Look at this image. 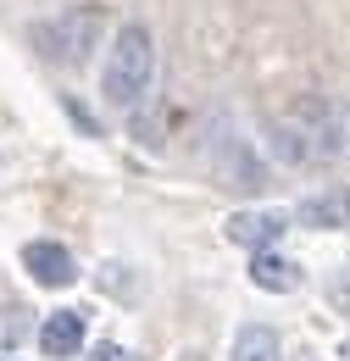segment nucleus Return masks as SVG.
Masks as SVG:
<instances>
[{
	"label": "nucleus",
	"mask_w": 350,
	"mask_h": 361,
	"mask_svg": "<svg viewBox=\"0 0 350 361\" xmlns=\"http://www.w3.org/2000/svg\"><path fill=\"white\" fill-rule=\"evenodd\" d=\"M34 334H40V350H44L50 361H67V356H84L89 322H84V312H78V306H61V312L44 317Z\"/></svg>",
	"instance_id": "nucleus-7"
},
{
	"label": "nucleus",
	"mask_w": 350,
	"mask_h": 361,
	"mask_svg": "<svg viewBox=\"0 0 350 361\" xmlns=\"http://www.w3.org/2000/svg\"><path fill=\"white\" fill-rule=\"evenodd\" d=\"M100 6H67V11H56V17H44L34 23V45H40L44 61H56V67H84L89 50L100 45Z\"/></svg>",
	"instance_id": "nucleus-2"
},
{
	"label": "nucleus",
	"mask_w": 350,
	"mask_h": 361,
	"mask_svg": "<svg viewBox=\"0 0 350 361\" xmlns=\"http://www.w3.org/2000/svg\"><path fill=\"white\" fill-rule=\"evenodd\" d=\"M345 350H350V339H345Z\"/></svg>",
	"instance_id": "nucleus-15"
},
{
	"label": "nucleus",
	"mask_w": 350,
	"mask_h": 361,
	"mask_svg": "<svg viewBox=\"0 0 350 361\" xmlns=\"http://www.w3.org/2000/svg\"><path fill=\"white\" fill-rule=\"evenodd\" d=\"M228 361H284V339H278V328H267V322H245V328L234 334Z\"/></svg>",
	"instance_id": "nucleus-10"
},
{
	"label": "nucleus",
	"mask_w": 350,
	"mask_h": 361,
	"mask_svg": "<svg viewBox=\"0 0 350 361\" xmlns=\"http://www.w3.org/2000/svg\"><path fill=\"white\" fill-rule=\"evenodd\" d=\"M295 217L306 228H350V195L345 189H322V195H306L295 206Z\"/></svg>",
	"instance_id": "nucleus-9"
},
{
	"label": "nucleus",
	"mask_w": 350,
	"mask_h": 361,
	"mask_svg": "<svg viewBox=\"0 0 350 361\" xmlns=\"http://www.w3.org/2000/svg\"><path fill=\"white\" fill-rule=\"evenodd\" d=\"M328 300H334L339 312H350V262L334 272V278H328Z\"/></svg>",
	"instance_id": "nucleus-12"
},
{
	"label": "nucleus",
	"mask_w": 350,
	"mask_h": 361,
	"mask_svg": "<svg viewBox=\"0 0 350 361\" xmlns=\"http://www.w3.org/2000/svg\"><path fill=\"white\" fill-rule=\"evenodd\" d=\"M28 328H34L28 306H0V350H6V345H17Z\"/></svg>",
	"instance_id": "nucleus-11"
},
{
	"label": "nucleus",
	"mask_w": 350,
	"mask_h": 361,
	"mask_svg": "<svg viewBox=\"0 0 350 361\" xmlns=\"http://www.w3.org/2000/svg\"><path fill=\"white\" fill-rule=\"evenodd\" d=\"M84 361H133V356L123 350V345H95V350H89Z\"/></svg>",
	"instance_id": "nucleus-13"
},
{
	"label": "nucleus",
	"mask_w": 350,
	"mask_h": 361,
	"mask_svg": "<svg viewBox=\"0 0 350 361\" xmlns=\"http://www.w3.org/2000/svg\"><path fill=\"white\" fill-rule=\"evenodd\" d=\"M23 267H28V278H34L40 289H67V283H78L73 250L56 245V239H28V245H23Z\"/></svg>",
	"instance_id": "nucleus-6"
},
{
	"label": "nucleus",
	"mask_w": 350,
	"mask_h": 361,
	"mask_svg": "<svg viewBox=\"0 0 350 361\" xmlns=\"http://www.w3.org/2000/svg\"><path fill=\"white\" fill-rule=\"evenodd\" d=\"M301 262H289V256H278V250H256V262H251V283L267 289V295H295L301 289Z\"/></svg>",
	"instance_id": "nucleus-8"
},
{
	"label": "nucleus",
	"mask_w": 350,
	"mask_h": 361,
	"mask_svg": "<svg viewBox=\"0 0 350 361\" xmlns=\"http://www.w3.org/2000/svg\"><path fill=\"white\" fill-rule=\"evenodd\" d=\"M206 156H212V173H217L222 183H239L245 195H262L267 183V161L251 150V139L239 134V128H228V123H217L212 128V139H206Z\"/></svg>",
	"instance_id": "nucleus-3"
},
{
	"label": "nucleus",
	"mask_w": 350,
	"mask_h": 361,
	"mask_svg": "<svg viewBox=\"0 0 350 361\" xmlns=\"http://www.w3.org/2000/svg\"><path fill=\"white\" fill-rule=\"evenodd\" d=\"M156 84V34L128 17L117 34H111V50H106V67H100V100L111 111H133Z\"/></svg>",
	"instance_id": "nucleus-1"
},
{
	"label": "nucleus",
	"mask_w": 350,
	"mask_h": 361,
	"mask_svg": "<svg viewBox=\"0 0 350 361\" xmlns=\"http://www.w3.org/2000/svg\"><path fill=\"white\" fill-rule=\"evenodd\" d=\"M67 111H73V123H78V128H84V134H100V128H95V123H89V111H84V106H78V100H67Z\"/></svg>",
	"instance_id": "nucleus-14"
},
{
	"label": "nucleus",
	"mask_w": 350,
	"mask_h": 361,
	"mask_svg": "<svg viewBox=\"0 0 350 361\" xmlns=\"http://www.w3.org/2000/svg\"><path fill=\"white\" fill-rule=\"evenodd\" d=\"M289 123L306 134V150H311V156H339V150H345V117H339V106H334V100L301 94Z\"/></svg>",
	"instance_id": "nucleus-4"
},
{
	"label": "nucleus",
	"mask_w": 350,
	"mask_h": 361,
	"mask_svg": "<svg viewBox=\"0 0 350 361\" xmlns=\"http://www.w3.org/2000/svg\"><path fill=\"white\" fill-rule=\"evenodd\" d=\"M284 228H289V212H272V206H251V212H234L228 217V245H239V250H272L278 239H284Z\"/></svg>",
	"instance_id": "nucleus-5"
}]
</instances>
